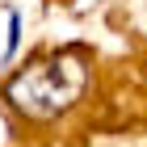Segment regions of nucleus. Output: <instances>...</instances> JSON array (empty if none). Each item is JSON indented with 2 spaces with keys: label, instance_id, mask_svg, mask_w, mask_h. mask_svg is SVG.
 <instances>
[{
  "label": "nucleus",
  "instance_id": "1",
  "mask_svg": "<svg viewBox=\"0 0 147 147\" xmlns=\"http://www.w3.org/2000/svg\"><path fill=\"white\" fill-rule=\"evenodd\" d=\"M17 38H21V17H17V13H9V46H4V55H13V51H17Z\"/></svg>",
  "mask_w": 147,
  "mask_h": 147
}]
</instances>
